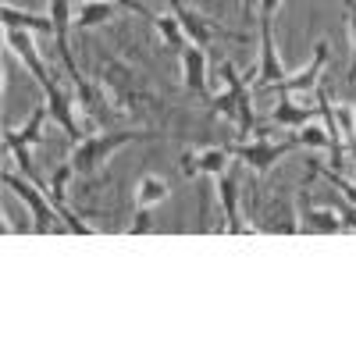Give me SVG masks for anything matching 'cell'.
<instances>
[{
    "label": "cell",
    "instance_id": "7",
    "mask_svg": "<svg viewBox=\"0 0 356 356\" xmlns=\"http://www.w3.org/2000/svg\"><path fill=\"white\" fill-rule=\"evenodd\" d=\"M221 75H225V89L235 97V107H239V132L243 136H257L260 132V122H257V111H253V97H250V86H246V79L239 75V68H235L232 61H221Z\"/></svg>",
    "mask_w": 356,
    "mask_h": 356
},
{
    "label": "cell",
    "instance_id": "8",
    "mask_svg": "<svg viewBox=\"0 0 356 356\" xmlns=\"http://www.w3.org/2000/svg\"><path fill=\"white\" fill-rule=\"evenodd\" d=\"M285 72L278 65V54H275V33H271V15H260V65H257V86L253 93L260 89H271L275 82H282Z\"/></svg>",
    "mask_w": 356,
    "mask_h": 356
},
{
    "label": "cell",
    "instance_id": "11",
    "mask_svg": "<svg viewBox=\"0 0 356 356\" xmlns=\"http://www.w3.org/2000/svg\"><path fill=\"white\" fill-rule=\"evenodd\" d=\"M178 57H182V82L193 97H211V86H207V50L196 47V43H186L182 50H178Z\"/></svg>",
    "mask_w": 356,
    "mask_h": 356
},
{
    "label": "cell",
    "instance_id": "5",
    "mask_svg": "<svg viewBox=\"0 0 356 356\" xmlns=\"http://www.w3.org/2000/svg\"><path fill=\"white\" fill-rule=\"evenodd\" d=\"M4 186L29 207V211H33V228L43 235V232H50L54 228V221H61V218H57V211H54V203H50V196L43 193V186L36 189V182H33V178H29V182H25V178H18L15 171H4Z\"/></svg>",
    "mask_w": 356,
    "mask_h": 356
},
{
    "label": "cell",
    "instance_id": "4",
    "mask_svg": "<svg viewBox=\"0 0 356 356\" xmlns=\"http://www.w3.org/2000/svg\"><path fill=\"white\" fill-rule=\"evenodd\" d=\"M47 118H54V114H50V104H40V107H33V114H29V122H25L22 129H8V132H4V146H8V154L18 161V168H22L29 178H33L36 186H43V182H40L36 171H33V161H29V146L43 143Z\"/></svg>",
    "mask_w": 356,
    "mask_h": 356
},
{
    "label": "cell",
    "instance_id": "6",
    "mask_svg": "<svg viewBox=\"0 0 356 356\" xmlns=\"http://www.w3.org/2000/svg\"><path fill=\"white\" fill-rule=\"evenodd\" d=\"M300 139H282V143H267V139H253V143H232L228 150L232 157H239L243 164H250L257 175H267L289 150H296Z\"/></svg>",
    "mask_w": 356,
    "mask_h": 356
},
{
    "label": "cell",
    "instance_id": "15",
    "mask_svg": "<svg viewBox=\"0 0 356 356\" xmlns=\"http://www.w3.org/2000/svg\"><path fill=\"white\" fill-rule=\"evenodd\" d=\"M218 182V200H221V207H225V221H228V232H243V225H239V189H235V178L232 175H218L214 178Z\"/></svg>",
    "mask_w": 356,
    "mask_h": 356
},
{
    "label": "cell",
    "instance_id": "10",
    "mask_svg": "<svg viewBox=\"0 0 356 356\" xmlns=\"http://www.w3.org/2000/svg\"><path fill=\"white\" fill-rule=\"evenodd\" d=\"M228 157H232L228 146H207V150H186L178 164H182V175L186 178H200V175L218 178V175H225Z\"/></svg>",
    "mask_w": 356,
    "mask_h": 356
},
{
    "label": "cell",
    "instance_id": "13",
    "mask_svg": "<svg viewBox=\"0 0 356 356\" xmlns=\"http://www.w3.org/2000/svg\"><path fill=\"white\" fill-rule=\"evenodd\" d=\"M171 196V182L168 178H161V175H143V182H139V189H136V207L143 214H150L157 203H164Z\"/></svg>",
    "mask_w": 356,
    "mask_h": 356
},
{
    "label": "cell",
    "instance_id": "20",
    "mask_svg": "<svg viewBox=\"0 0 356 356\" xmlns=\"http://www.w3.org/2000/svg\"><path fill=\"white\" fill-rule=\"evenodd\" d=\"M296 139H300V146H328L332 143L328 129H317V125H303Z\"/></svg>",
    "mask_w": 356,
    "mask_h": 356
},
{
    "label": "cell",
    "instance_id": "2",
    "mask_svg": "<svg viewBox=\"0 0 356 356\" xmlns=\"http://www.w3.org/2000/svg\"><path fill=\"white\" fill-rule=\"evenodd\" d=\"M139 139H161L157 132H104V136H82L79 143H75V150H72V168H75V175H93L114 150H122V146H129V143H139Z\"/></svg>",
    "mask_w": 356,
    "mask_h": 356
},
{
    "label": "cell",
    "instance_id": "17",
    "mask_svg": "<svg viewBox=\"0 0 356 356\" xmlns=\"http://www.w3.org/2000/svg\"><path fill=\"white\" fill-rule=\"evenodd\" d=\"M154 29H157V36H161V43H164L168 50H182V47L189 43L182 22H178L175 15H157V18H154Z\"/></svg>",
    "mask_w": 356,
    "mask_h": 356
},
{
    "label": "cell",
    "instance_id": "21",
    "mask_svg": "<svg viewBox=\"0 0 356 356\" xmlns=\"http://www.w3.org/2000/svg\"><path fill=\"white\" fill-rule=\"evenodd\" d=\"M250 4H257V0H246V8H250Z\"/></svg>",
    "mask_w": 356,
    "mask_h": 356
},
{
    "label": "cell",
    "instance_id": "1",
    "mask_svg": "<svg viewBox=\"0 0 356 356\" xmlns=\"http://www.w3.org/2000/svg\"><path fill=\"white\" fill-rule=\"evenodd\" d=\"M4 33H8V47L22 57V65L29 68V75H33L36 86L43 89L54 122L65 129V136H68L72 143H79V139H82V129H79L75 114H72V100H68L65 89L57 86V79H54V72L47 68V61L40 57V50H36V43H33V33H25V29H4Z\"/></svg>",
    "mask_w": 356,
    "mask_h": 356
},
{
    "label": "cell",
    "instance_id": "3",
    "mask_svg": "<svg viewBox=\"0 0 356 356\" xmlns=\"http://www.w3.org/2000/svg\"><path fill=\"white\" fill-rule=\"evenodd\" d=\"M168 4H171V15H175L178 22H182L186 40H189V43H196V47H203V50H211L218 40L250 43V36H246V33H232V29H225V25H218V22H211V18H203L200 11L186 8V0H168Z\"/></svg>",
    "mask_w": 356,
    "mask_h": 356
},
{
    "label": "cell",
    "instance_id": "18",
    "mask_svg": "<svg viewBox=\"0 0 356 356\" xmlns=\"http://www.w3.org/2000/svg\"><path fill=\"white\" fill-rule=\"evenodd\" d=\"M300 211H303V221H314V228H321V232H339L342 228L332 211H310V207H303V200H300Z\"/></svg>",
    "mask_w": 356,
    "mask_h": 356
},
{
    "label": "cell",
    "instance_id": "16",
    "mask_svg": "<svg viewBox=\"0 0 356 356\" xmlns=\"http://www.w3.org/2000/svg\"><path fill=\"white\" fill-rule=\"evenodd\" d=\"M118 11V4H111V0H86V4L75 11V25L79 29H97V25H104V22H111Z\"/></svg>",
    "mask_w": 356,
    "mask_h": 356
},
{
    "label": "cell",
    "instance_id": "19",
    "mask_svg": "<svg viewBox=\"0 0 356 356\" xmlns=\"http://www.w3.org/2000/svg\"><path fill=\"white\" fill-rule=\"evenodd\" d=\"M346 15H349V43H353V61H349V75L346 82H356V0H346Z\"/></svg>",
    "mask_w": 356,
    "mask_h": 356
},
{
    "label": "cell",
    "instance_id": "12",
    "mask_svg": "<svg viewBox=\"0 0 356 356\" xmlns=\"http://www.w3.org/2000/svg\"><path fill=\"white\" fill-rule=\"evenodd\" d=\"M0 18H4V29H25V33H36V36H57V25L50 15H33V11H22L15 4H4V11H0Z\"/></svg>",
    "mask_w": 356,
    "mask_h": 356
},
{
    "label": "cell",
    "instance_id": "14",
    "mask_svg": "<svg viewBox=\"0 0 356 356\" xmlns=\"http://www.w3.org/2000/svg\"><path fill=\"white\" fill-rule=\"evenodd\" d=\"M314 114H321V111H317V107H307V104L296 107L292 97H282V107L271 111V122L282 125V129H303V125H310Z\"/></svg>",
    "mask_w": 356,
    "mask_h": 356
},
{
    "label": "cell",
    "instance_id": "9",
    "mask_svg": "<svg viewBox=\"0 0 356 356\" xmlns=\"http://www.w3.org/2000/svg\"><path fill=\"white\" fill-rule=\"evenodd\" d=\"M324 65H328V43H317L314 47V61L303 68V72H296L292 79H282V82H275L271 89H278L282 97H296V93H314V89L321 86V72H324Z\"/></svg>",
    "mask_w": 356,
    "mask_h": 356
}]
</instances>
